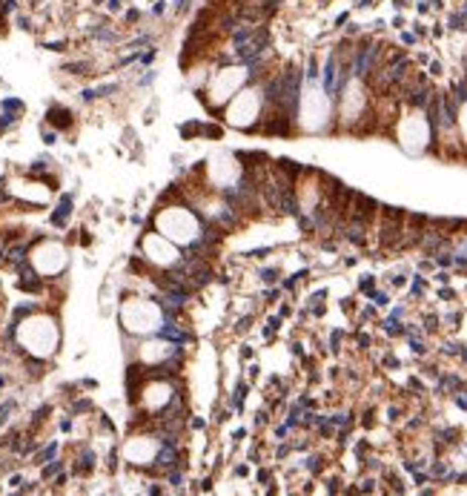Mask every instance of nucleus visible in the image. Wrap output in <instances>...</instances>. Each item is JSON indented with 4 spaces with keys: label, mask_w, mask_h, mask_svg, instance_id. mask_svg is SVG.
Here are the masks:
<instances>
[{
    "label": "nucleus",
    "mask_w": 467,
    "mask_h": 496,
    "mask_svg": "<svg viewBox=\"0 0 467 496\" xmlns=\"http://www.w3.org/2000/svg\"><path fill=\"white\" fill-rule=\"evenodd\" d=\"M376 213H379V201H376V198H370V195L355 192L353 201H350V213H347V218L361 221V224H370L373 218H376Z\"/></svg>",
    "instance_id": "f257e3e1"
},
{
    "label": "nucleus",
    "mask_w": 467,
    "mask_h": 496,
    "mask_svg": "<svg viewBox=\"0 0 467 496\" xmlns=\"http://www.w3.org/2000/svg\"><path fill=\"white\" fill-rule=\"evenodd\" d=\"M46 121H49L55 129H69V126L75 124V115H72V109H66V107H52L46 112Z\"/></svg>",
    "instance_id": "f03ea898"
},
{
    "label": "nucleus",
    "mask_w": 467,
    "mask_h": 496,
    "mask_svg": "<svg viewBox=\"0 0 467 496\" xmlns=\"http://www.w3.org/2000/svg\"><path fill=\"white\" fill-rule=\"evenodd\" d=\"M72 201H75V195H72V192L61 195V201H58V207H55V213H52V224H55V227H66V221H69V215H72Z\"/></svg>",
    "instance_id": "7ed1b4c3"
},
{
    "label": "nucleus",
    "mask_w": 467,
    "mask_h": 496,
    "mask_svg": "<svg viewBox=\"0 0 467 496\" xmlns=\"http://www.w3.org/2000/svg\"><path fill=\"white\" fill-rule=\"evenodd\" d=\"M335 78H338V55H330L327 63H324V72H321V80H324V92H327V95H333Z\"/></svg>",
    "instance_id": "20e7f679"
},
{
    "label": "nucleus",
    "mask_w": 467,
    "mask_h": 496,
    "mask_svg": "<svg viewBox=\"0 0 467 496\" xmlns=\"http://www.w3.org/2000/svg\"><path fill=\"white\" fill-rule=\"evenodd\" d=\"M63 468H66V462H63V459H58V456H55V459H49V462H46V465H40V479H43V482H46V479L58 476V473H61Z\"/></svg>",
    "instance_id": "39448f33"
},
{
    "label": "nucleus",
    "mask_w": 467,
    "mask_h": 496,
    "mask_svg": "<svg viewBox=\"0 0 467 496\" xmlns=\"http://www.w3.org/2000/svg\"><path fill=\"white\" fill-rule=\"evenodd\" d=\"M275 169H281L284 175H287V178H292V181H295V178H298L301 172H304V167H301V164H295V161H290V158H278V164H275Z\"/></svg>",
    "instance_id": "423d86ee"
},
{
    "label": "nucleus",
    "mask_w": 467,
    "mask_h": 496,
    "mask_svg": "<svg viewBox=\"0 0 467 496\" xmlns=\"http://www.w3.org/2000/svg\"><path fill=\"white\" fill-rule=\"evenodd\" d=\"M247 390H249L247 381H238V384H235V393H232V399H229V408H232V410H244V399H247Z\"/></svg>",
    "instance_id": "0eeeda50"
},
{
    "label": "nucleus",
    "mask_w": 467,
    "mask_h": 496,
    "mask_svg": "<svg viewBox=\"0 0 467 496\" xmlns=\"http://www.w3.org/2000/svg\"><path fill=\"white\" fill-rule=\"evenodd\" d=\"M55 456H58V442L46 444V448H43L40 453H35V456H32V465H46V462L55 459Z\"/></svg>",
    "instance_id": "6e6552de"
},
{
    "label": "nucleus",
    "mask_w": 467,
    "mask_h": 496,
    "mask_svg": "<svg viewBox=\"0 0 467 496\" xmlns=\"http://www.w3.org/2000/svg\"><path fill=\"white\" fill-rule=\"evenodd\" d=\"M26 253H29V241H20V244H15V247L6 250V256H9L12 264H15V261H23V258H26Z\"/></svg>",
    "instance_id": "1a4fd4ad"
},
{
    "label": "nucleus",
    "mask_w": 467,
    "mask_h": 496,
    "mask_svg": "<svg viewBox=\"0 0 467 496\" xmlns=\"http://www.w3.org/2000/svg\"><path fill=\"white\" fill-rule=\"evenodd\" d=\"M167 485H172L175 490H181V485H184V468H169Z\"/></svg>",
    "instance_id": "9d476101"
},
{
    "label": "nucleus",
    "mask_w": 467,
    "mask_h": 496,
    "mask_svg": "<svg viewBox=\"0 0 467 496\" xmlns=\"http://www.w3.org/2000/svg\"><path fill=\"white\" fill-rule=\"evenodd\" d=\"M15 408H18V402H15V399H6L3 405H0V427L9 422V416H12V410H15Z\"/></svg>",
    "instance_id": "9b49d317"
},
{
    "label": "nucleus",
    "mask_w": 467,
    "mask_h": 496,
    "mask_svg": "<svg viewBox=\"0 0 467 496\" xmlns=\"http://www.w3.org/2000/svg\"><path fill=\"white\" fill-rule=\"evenodd\" d=\"M278 327H281V316H270V319H267V327H264V338H273L275 333H278Z\"/></svg>",
    "instance_id": "f8f14e48"
},
{
    "label": "nucleus",
    "mask_w": 467,
    "mask_h": 496,
    "mask_svg": "<svg viewBox=\"0 0 467 496\" xmlns=\"http://www.w3.org/2000/svg\"><path fill=\"white\" fill-rule=\"evenodd\" d=\"M304 468H307L309 473H321V470H324V459H321V456H307Z\"/></svg>",
    "instance_id": "ddd939ff"
},
{
    "label": "nucleus",
    "mask_w": 467,
    "mask_h": 496,
    "mask_svg": "<svg viewBox=\"0 0 467 496\" xmlns=\"http://www.w3.org/2000/svg\"><path fill=\"white\" fill-rule=\"evenodd\" d=\"M23 359H26V370L32 373V376H43V367H46L43 362H37V359H32V356H23Z\"/></svg>",
    "instance_id": "4468645a"
},
{
    "label": "nucleus",
    "mask_w": 467,
    "mask_h": 496,
    "mask_svg": "<svg viewBox=\"0 0 467 496\" xmlns=\"http://www.w3.org/2000/svg\"><path fill=\"white\" fill-rule=\"evenodd\" d=\"M198 132L206 135V138H221L224 129H221V126H212V124H198Z\"/></svg>",
    "instance_id": "2eb2a0df"
},
{
    "label": "nucleus",
    "mask_w": 467,
    "mask_h": 496,
    "mask_svg": "<svg viewBox=\"0 0 467 496\" xmlns=\"http://www.w3.org/2000/svg\"><path fill=\"white\" fill-rule=\"evenodd\" d=\"M358 290H361L364 295H370V292L376 290V275H364L361 281H358Z\"/></svg>",
    "instance_id": "dca6fc26"
},
{
    "label": "nucleus",
    "mask_w": 467,
    "mask_h": 496,
    "mask_svg": "<svg viewBox=\"0 0 467 496\" xmlns=\"http://www.w3.org/2000/svg\"><path fill=\"white\" fill-rule=\"evenodd\" d=\"M155 58H158V49H155V46H149L146 52H141V58H138V61H141L143 66H152V63H155Z\"/></svg>",
    "instance_id": "f3484780"
},
{
    "label": "nucleus",
    "mask_w": 467,
    "mask_h": 496,
    "mask_svg": "<svg viewBox=\"0 0 467 496\" xmlns=\"http://www.w3.org/2000/svg\"><path fill=\"white\" fill-rule=\"evenodd\" d=\"M304 78H307V80H318V78H321V72H318V63H316V58H309V63H307V72H304Z\"/></svg>",
    "instance_id": "a211bd4d"
},
{
    "label": "nucleus",
    "mask_w": 467,
    "mask_h": 496,
    "mask_svg": "<svg viewBox=\"0 0 467 496\" xmlns=\"http://www.w3.org/2000/svg\"><path fill=\"white\" fill-rule=\"evenodd\" d=\"M261 281H264V284H275V281H278V270H275V267L261 270Z\"/></svg>",
    "instance_id": "6ab92c4d"
},
{
    "label": "nucleus",
    "mask_w": 467,
    "mask_h": 496,
    "mask_svg": "<svg viewBox=\"0 0 467 496\" xmlns=\"http://www.w3.org/2000/svg\"><path fill=\"white\" fill-rule=\"evenodd\" d=\"M169 6H172V12H175V15H184V12H189V6H192V0H172Z\"/></svg>",
    "instance_id": "aec40b11"
},
{
    "label": "nucleus",
    "mask_w": 467,
    "mask_h": 496,
    "mask_svg": "<svg viewBox=\"0 0 467 496\" xmlns=\"http://www.w3.org/2000/svg\"><path fill=\"white\" fill-rule=\"evenodd\" d=\"M167 9H169L167 0H155V3H152V12H149V15H152V18H161V15H164Z\"/></svg>",
    "instance_id": "412c9836"
},
{
    "label": "nucleus",
    "mask_w": 467,
    "mask_h": 496,
    "mask_svg": "<svg viewBox=\"0 0 467 496\" xmlns=\"http://www.w3.org/2000/svg\"><path fill=\"white\" fill-rule=\"evenodd\" d=\"M89 410H92V402L89 399H78L72 405V413H89Z\"/></svg>",
    "instance_id": "4be33fe9"
},
{
    "label": "nucleus",
    "mask_w": 467,
    "mask_h": 496,
    "mask_svg": "<svg viewBox=\"0 0 467 496\" xmlns=\"http://www.w3.org/2000/svg\"><path fill=\"white\" fill-rule=\"evenodd\" d=\"M341 338H344L341 330H335L333 336H330V350H333V353H338V350H341Z\"/></svg>",
    "instance_id": "5701e85b"
},
{
    "label": "nucleus",
    "mask_w": 467,
    "mask_h": 496,
    "mask_svg": "<svg viewBox=\"0 0 467 496\" xmlns=\"http://www.w3.org/2000/svg\"><path fill=\"white\" fill-rule=\"evenodd\" d=\"M370 299H373V304H379V307L390 304V295H387V292H376V290H373V292H370Z\"/></svg>",
    "instance_id": "b1692460"
},
{
    "label": "nucleus",
    "mask_w": 467,
    "mask_h": 496,
    "mask_svg": "<svg viewBox=\"0 0 467 496\" xmlns=\"http://www.w3.org/2000/svg\"><path fill=\"white\" fill-rule=\"evenodd\" d=\"M376 490V479H361V485H358V493H373Z\"/></svg>",
    "instance_id": "393cba45"
},
{
    "label": "nucleus",
    "mask_w": 467,
    "mask_h": 496,
    "mask_svg": "<svg viewBox=\"0 0 467 496\" xmlns=\"http://www.w3.org/2000/svg\"><path fill=\"white\" fill-rule=\"evenodd\" d=\"M453 399H456V405H458L461 410H467V390H461V387H458L456 393H453Z\"/></svg>",
    "instance_id": "a878e982"
},
{
    "label": "nucleus",
    "mask_w": 467,
    "mask_h": 496,
    "mask_svg": "<svg viewBox=\"0 0 467 496\" xmlns=\"http://www.w3.org/2000/svg\"><path fill=\"white\" fill-rule=\"evenodd\" d=\"M422 292H424V278H422V275H416L413 287H410V295H422Z\"/></svg>",
    "instance_id": "bb28decb"
},
{
    "label": "nucleus",
    "mask_w": 467,
    "mask_h": 496,
    "mask_svg": "<svg viewBox=\"0 0 467 496\" xmlns=\"http://www.w3.org/2000/svg\"><path fill=\"white\" fill-rule=\"evenodd\" d=\"M12 124H15V115H12V112H0V132L9 129Z\"/></svg>",
    "instance_id": "cd10ccee"
},
{
    "label": "nucleus",
    "mask_w": 467,
    "mask_h": 496,
    "mask_svg": "<svg viewBox=\"0 0 467 496\" xmlns=\"http://www.w3.org/2000/svg\"><path fill=\"white\" fill-rule=\"evenodd\" d=\"M410 347H413V353L416 356H424V353H427V347H424V341H419V338H410Z\"/></svg>",
    "instance_id": "c85d7f7f"
},
{
    "label": "nucleus",
    "mask_w": 467,
    "mask_h": 496,
    "mask_svg": "<svg viewBox=\"0 0 467 496\" xmlns=\"http://www.w3.org/2000/svg\"><path fill=\"white\" fill-rule=\"evenodd\" d=\"M124 18H126V23H138V20H141L143 15H141V9H126Z\"/></svg>",
    "instance_id": "c756f323"
},
{
    "label": "nucleus",
    "mask_w": 467,
    "mask_h": 496,
    "mask_svg": "<svg viewBox=\"0 0 467 496\" xmlns=\"http://www.w3.org/2000/svg\"><path fill=\"white\" fill-rule=\"evenodd\" d=\"M3 109H15V112H18V109H23V104H20L18 97H6V101H3Z\"/></svg>",
    "instance_id": "7c9ffc66"
},
{
    "label": "nucleus",
    "mask_w": 467,
    "mask_h": 496,
    "mask_svg": "<svg viewBox=\"0 0 467 496\" xmlns=\"http://www.w3.org/2000/svg\"><path fill=\"white\" fill-rule=\"evenodd\" d=\"M355 344L361 347V350H367V347H370V336H367V333H355Z\"/></svg>",
    "instance_id": "2f4dec72"
},
{
    "label": "nucleus",
    "mask_w": 467,
    "mask_h": 496,
    "mask_svg": "<svg viewBox=\"0 0 467 496\" xmlns=\"http://www.w3.org/2000/svg\"><path fill=\"white\" fill-rule=\"evenodd\" d=\"M264 256H270V250H267V247H258V250H249V253H247V258H264Z\"/></svg>",
    "instance_id": "473e14b6"
},
{
    "label": "nucleus",
    "mask_w": 467,
    "mask_h": 496,
    "mask_svg": "<svg viewBox=\"0 0 467 496\" xmlns=\"http://www.w3.org/2000/svg\"><path fill=\"white\" fill-rule=\"evenodd\" d=\"M46 167H49V164H46V158H37L35 164H32V167H29V169H32V172H35V175H37V172H43Z\"/></svg>",
    "instance_id": "72a5a7b5"
},
{
    "label": "nucleus",
    "mask_w": 467,
    "mask_h": 496,
    "mask_svg": "<svg viewBox=\"0 0 467 496\" xmlns=\"http://www.w3.org/2000/svg\"><path fill=\"white\" fill-rule=\"evenodd\" d=\"M324 299H327V290H318V292H313V295H309V304H321Z\"/></svg>",
    "instance_id": "f704fd0d"
},
{
    "label": "nucleus",
    "mask_w": 467,
    "mask_h": 496,
    "mask_svg": "<svg viewBox=\"0 0 467 496\" xmlns=\"http://www.w3.org/2000/svg\"><path fill=\"white\" fill-rule=\"evenodd\" d=\"M55 141H58V132H55V129H52V132H49V129H43V143H49V146H52Z\"/></svg>",
    "instance_id": "c9c22d12"
},
{
    "label": "nucleus",
    "mask_w": 467,
    "mask_h": 496,
    "mask_svg": "<svg viewBox=\"0 0 467 496\" xmlns=\"http://www.w3.org/2000/svg\"><path fill=\"white\" fill-rule=\"evenodd\" d=\"M249 324H252V316H244V319L238 321V330H241V333H247V330H249Z\"/></svg>",
    "instance_id": "e433bc0d"
},
{
    "label": "nucleus",
    "mask_w": 467,
    "mask_h": 496,
    "mask_svg": "<svg viewBox=\"0 0 467 496\" xmlns=\"http://www.w3.org/2000/svg\"><path fill=\"white\" fill-rule=\"evenodd\" d=\"M195 490H203V493H210V490H212V479H210V476L201 479V487H195Z\"/></svg>",
    "instance_id": "4c0bfd02"
},
{
    "label": "nucleus",
    "mask_w": 467,
    "mask_h": 496,
    "mask_svg": "<svg viewBox=\"0 0 467 496\" xmlns=\"http://www.w3.org/2000/svg\"><path fill=\"white\" fill-rule=\"evenodd\" d=\"M270 479H273V473H270V470H258V482H261V485H267Z\"/></svg>",
    "instance_id": "58836bf2"
},
{
    "label": "nucleus",
    "mask_w": 467,
    "mask_h": 496,
    "mask_svg": "<svg viewBox=\"0 0 467 496\" xmlns=\"http://www.w3.org/2000/svg\"><path fill=\"white\" fill-rule=\"evenodd\" d=\"M290 451H292V444H281V448L275 451V456H278V459H284V456H287Z\"/></svg>",
    "instance_id": "ea45409f"
},
{
    "label": "nucleus",
    "mask_w": 467,
    "mask_h": 496,
    "mask_svg": "<svg viewBox=\"0 0 467 496\" xmlns=\"http://www.w3.org/2000/svg\"><path fill=\"white\" fill-rule=\"evenodd\" d=\"M152 80H155V72H146V75L141 78V86H149Z\"/></svg>",
    "instance_id": "a19ab883"
},
{
    "label": "nucleus",
    "mask_w": 467,
    "mask_h": 496,
    "mask_svg": "<svg viewBox=\"0 0 467 496\" xmlns=\"http://www.w3.org/2000/svg\"><path fill=\"white\" fill-rule=\"evenodd\" d=\"M189 425H192L195 430H201V427H206V422H203V419H198V416H195V419H189Z\"/></svg>",
    "instance_id": "79ce46f5"
},
{
    "label": "nucleus",
    "mask_w": 467,
    "mask_h": 496,
    "mask_svg": "<svg viewBox=\"0 0 467 496\" xmlns=\"http://www.w3.org/2000/svg\"><path fill=\"white\" fill-rule=\"evenodd\" d=\"M401 43H407V46L416 43V35H413V32H404V35H401Z\"/></svg>",
    "instance_id": "37998d69"
},
{
    "label": "nucleus",
    "mask_w": 467,
    "mask_h": 496,
    "mask_svg": "<svg viewBox=\"0 0 467 496\" xmlns=\"http://www.w3.org/2000/svg\"><path fill=\"white\" fill-rule=\"evenodd\" d=\"M20 482H23V476H20V473H12V476H9V485L12 487H18Z\"/></svg>",
    "instance_id": "c03bdc74"
},
{
    "label": "nucleus",
    "mask_w": 467,
    "mask_h": 496,
    "mask_svg": "<svg viewBox=\"0 0 467 496\" xmlns=\"http://www.w3.org/2000/svg\"><path fill=\"white\" fill-rule=\"evenodd\" d=\"M430 75H441V63H439V61H433V63H430Z\"/></svg>",
    "instance_id": "a18cd8bd"
},
{
    "label": "nucleus",
    "mask_w": 467,
    "mask_h": 496,
    "mask_svg": "<svg viewBox=\"0 0 467 496\" xmlns=\"http://www.w3.org/2000/svg\"><path fill=\"white\" fill-rule=\"evenodd\" d=\"M61 430H63V433H69V430H72V419H63V422H61Z\"/></svg>",
    "instance_id": "49530a36"
},
{
    "label": "nucleus",
    "mask_w": 467,
    "mask_h": 496,
    "mask_svg": "<svg viewBox=\"0 0 467 496\" xmlns=\"http://www.w3.org/2000/svg\"><path fill=\"white\" fill-rule=\"evenodd\" d=\"M287 433H290V427H287V425H281V427H278V430H275V436H278V439H284V436H287Z\"/></svg>",
    "instance_id": "de8ad7c7"
},
{
    "label": "nucleus",
    "mask_w": 467,
    "mask_h": 496,
    "mask_svg": "<svg viewBox=\"0 0 467 496\" xmlns=\"http://www.w3.org/2000/svg\"><path fill=\"white\" fill-rule=\"evenodd\" d=\"M247 473H249L247 465H238V468H235V476H247Z\"/></svg>",
    "instance_id": "09e8293b"
},
{
    "label": "nucleus",
    "mask_w": 467,
    "mask_h": 496,
    "mask_svg": "<svg viewBox=\"0 0 467 496\" xmlns=\"http://www.w3.org/2000/svg\"><path fill=\"white\" fill-rule=\"evenodd\" d=\"M146 493H155V496H158V493H164V487H161V485H149V487H146Z\"/></svg>",
    "instance_id": "8fccbe9b"
},
{
    "label": "nucleus",
    "mask_w": 467,
    "mask_h": 496,
    "mask_svg": "<svg viewBox=\"0 0 467 496\" xmlns=\"http://www.w3.org/2000/svg\"><path fill=\"white\" fill-rule=\"evenodd\" d=\"M373 316H376V310H373V307H364V310H361V319H373Z\"/></svg>",
    "instance_id": "3c124183"
},
{
    "label": "nucleus",
    "mask_w": 467,
    "mask_h": 496,
    "mask_svg": "<svg viewBox=\"0 0 467 496\" xmlns=\"http://www.w3.org/2000/svg\"><path fill=\"white\" fill-rule=\"evenodd\" d=\"M267 419H270V416H267L264 410H261V413H258V416H255V425H258V427H261V425H264V422H267Z\"/></svg>",
    "instance_id": "603ef678"
},
{
    "label": "nucleus",
    "mask_w": 467,
    "mask_h": 496,
    "mask_svg": "<svg viewBox=\"0 0 467 496\" xmlns=\"http://www.w3.org/2000/svg\"><path fill=\"white\" fill-rule=\"evenodd\" d=\"M401 316H404V307H396V310L390 313V319H401Z\"/></svg>",
    "instance_id": "864d4df0"
},
{
    "label": "nucleus",
    "mask_w": 467,
    "mask_h": 496,
    "mask_svg": "<svg viewBox=\"0 0 467 496\" xmlns=\"http://www.w3.org/2000/svg\"><path fill=\"white\" fill-rule=\"evenodd\" d=\"M241 359H252V347H241Z\"/></svg>",
    "instance_id": "5fc2aeb1"
},
{
    "label": "nucleus",
    "mask_w": 467,
    "mask_h": 496,
    "mask_svg": "<svg viewBox=\"0 0 467 496\" xmlns=\"http://www.w3.org/2000/svg\"><path fill=\"white\" fill-rule=\"evenodd\" d=\"M264 299H267V302H275V299H278V290H270V292L264 295Z\"/></svg>",
    "instance_id": "6e6d98bb"
},
{
    "label": "nucleus",
    "mask_w": 467,
    "mask_h": 496,
    "mask_svg": "<svg viewBox=\"0 0 467 496\" xmlns=\"http://www.w3.org/2000/svg\"><path fill=\"white\" fill-rule=\"evenodd\" d=\"M436 281H441V284H447V281H450V275H447V273H439V275H436Z\"/></svg>",
    "instance_id": "4d7b16f0"
},
{
    "label": "nucleus",
    "mask_w": 467,
    "mask_h": 496,
    "mask_svg": "<svg viewBox=\"0 0 467 496\" xmlns=\"http://www.w3.org/2000/svg\"><path fill=\"white\" fill-rule=\"evenodd\" d=\"M410 387H413V390H424V387H422V381H419V379H410Z\"/></svg>",
    "instance_id": "13d9d810"
}]
</instances>
